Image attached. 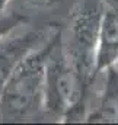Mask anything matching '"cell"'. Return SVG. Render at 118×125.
Masks as SVG:
<instances>
[{"label":"cell","instance_id":"obj_1","mask_svg":"<svg viewBox=\"0 0 118 125\" xmlns=\"http://www.w3.org/2000/svg\"><path fill=\"white\" fill-rule=\"evenodd\" d=\"M51 38L12 71L0 93V119L24 121L45 109V64Z\"/></svg>","mask_w":118,"mask_h":125},{"label":"cell","instance_id":"obj_6","mask_svg":"<svg viewBox=\"0 0 118 125\" xmlns=\"http://www.w3.org/2000/svg\"><path fill=\"white\" fill-rule=\"evenodd\" d=\"M25 19L19 15H0V35H3L4 32L10 31L12 28L18 26L19 23H22Z\"/></svg>","mask_w":118,"mask_h":125},{"label":"cell","instance_id":"obj_3","mask_svg":"<svg viewBox=\"0 0 118 125\" xmlns=\"http://www.w3.org/2000/svg\"><path fill=\"white\" fill-rule=\"evenodd\" d=\"M104 4L105 0H77L67 36L61 35L64 48L88 83L95 76V50Z\"/></svg>","mask_w":118,"mask_h":125},{"label":"cell","instance_id":"obj_2","mask_svg":"<svg viewBox=\"0 0 118 125\" xmlns=\"http://www.w3.org/2000/svg\"><path fill=\"white\" fill-rule=\"evenodd\" d=\"M89 83L64 48L61 33L53 35L45 64V109L57 116H69L82 100Z\"/></svg>","mask_w":118,"mask_h":125},{"label":"cell","instance_id":"obj_5","mask_svg":"<svg viewBox=\"0 0 118 125\" xmlns=\"http://www.w3.org/2000/svg\"><path fill=\"white\" fill-rule=\"evenodd\" d=\"M118 61V9L105 1L95 50V74L108 71Z\"/></svg>","mask_w":118,"mask_h":125},{"label":"cell","instance_id":"obj_7","mask_svg":"<svg viewBox=\"0 0 118 125\" xmlns=\"http://www.w3.org/2000/svg\"><path fill=\"white\" fill-rule=\"evenodd\" d=\"M22 1H25V3H28V4H32V6H38V4L47 3L48 0H22Z\"/></svg>","mask_w":118,"mask_h":125},{"label":"cell","instance_id":"obj_4","mask_svg":"<svg viewBox=\"0 0 118 125\" xmlns=\"http://www.w3.org/2000/svg\"><path fill=\"white\" fill-rule=\"evenodd\" d=\"M53 35L48 28H29L22 23L0 35V93L15 67Z\"/></svg>","mask_w":118,"mask_h":125},{"label":"cell","instance_id":"obj_8","mask_svg":"<svg viewBox=\"0 0 118 125\" xmlns=\"http://www.w3.org/2000/svg\"><path fill=\"white\" fill-rule=\"evenodd\" d=\"M9 1H10V0H0V15H1L3 12H4V9L7 7Z\"/></svg>","mask_w":118,"mask_h":125}]
</instances>
